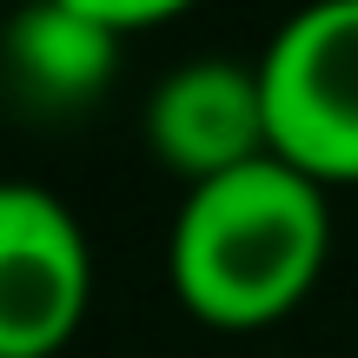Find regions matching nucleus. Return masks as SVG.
I'll return each mask as SVG.
<instances>
[{
  "instance_id": "5",
  "label": "nucleus",
  "mask_w": 358,
  "mask_h": 358,
  "mask_svg": "<svg viewBox=\"0 0 358 358\" xmlns=\"http://www.w3.org/2000/svg\"><path fill=\"white\" fill-rule=\"evenodd\" d=\"M120 40L106 20L66 7V0H27L7 20V73L34 106H87L120 73Z\"/></svg>"
},
{
  "instance_id": "2",
  "label": "nucleus",
  "mask_w": 358,
  "mask_h": 358,
  "mask_svg": "<svg viewBox=\"0 0 358 358\" xmlns=\"http://www.w3.org/2000/svg\"><path fill=\"white\" fill-rule=\"evenodd\" d=\"M272 153L319 186L358 179V0H312L259 53Z\"/></svg>"
},
{
  "instance_id": "6",
  "label": "nucleus",
  "mask_w": 358,
  "mask_h": 358,
  "mask_svg": "<svg viewBox=\"0 0 358 358\" xmlns=\"http://www.w3.org/2000/svg\"><path fill=\"white\" fill-rule=\"evenodd\" d=\"M66 7L93 13V20H106L113 34H133V27H153V20H173V13H186L192 0H66Z\"/></svg>"
},
{
  "instance_id": "1",
  "label": "nucleus",
  "mask_w": 358,
  "mask_h": 358,
  "mask_svg": "<svg viewBox=\"0 0 358 358\" xmlns=\"http://www.w3.org/2000/svg\"><path fill=\"white\" fill-rule=\"evenodd\" d=\"M332 252V199L279 153L186 186L173 219V292L219 332H259L319 285Z\"/></svg>"
},
{
  "instance_id": "3",
  "label": "nucleus",
  "mask_w": 358,
  "mask_h": 358,
  "mask_svg": "<svg viewBox=\"0 0 358 358\" xmlns=\"http://www.w3.org/2000/svg\"><path fill=\"white\" fill-rule=\"evenodd\" d=\"M93 299V252L73 206L0 179V358H60Z\"/></svg>"
},
{
  "instance_id": "4",
  "label": "nucleus",
  "mask_w": 358,
  "mask_h": 358,
  "mask_svg": "<svg viewBox=\"0 0 358 358\" xmlns=\"http://www.w3.org/2000/svg\"><path fill=\"white\" fill-rule=\"evenodd\" d=\"M146 146L159 166H173L186 186H206L219 173H239L272 153V120L259 66L239 60H186L146 100Z\"/></svg>"
}]
</instances>
